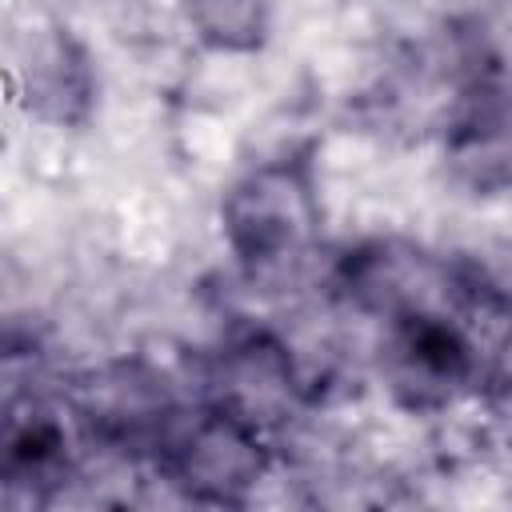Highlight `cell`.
Segmentation results:
<instances>
[{"mask_svg": "<svg viewBox=\"0 0 512 512\" xmlns=\"http://www.w3.org/2000/svg\"><path fill=\"white\" fill-rule=\"evenodd\" d=\"M320 188L308 152H284L236 176L220 200V232L248 272H280L320 236Z\"/></svg>", "mask_w": 512, "mask_h": 512, "instance_id": "1", "label": "cell"}, {"mask_svg": "<svg viewBox=\"0 0 512 512\" xmlns=\"http://www.w3.org/2000/svg\"><path fill=\"white\" fill-rule=\"evenodd\" d=\"M268 432L240 420L236 412L200 400L180 408L168 424L152 464L160 476L196 504H244L272 468Z\"/></svg>", "mask_w": 512, "mask_h": 512, "instance_id": "2", "label": "cell"}, {"mask_svg": "<svg viewBox=\"0 0 512 512\" xmlns=\"http://www.w3.org/2000/svg\"><path fill=\"white\" fill-rule=\"evenodd\" d=\"M340 296L380 320H396L408 312H484L488 292L480 280L420 244L408 240H368L340 256L336 264Z\"/></svg>", "mask_w": 512, "mask_h": 512, "instance_id": "3", "label": "cell"}, {"mask_svg": "<svg viewBox=\"0 0 512 512\" xmlns=\"http://www.w3.org/2000/svg\"><path fill=\"white\" fill-rule=\"evenodd\" d=\"M180 408L184 400L176 396L168 376L140 356L100 360L76 372L72 384L64 388L68 420L96 448L132 460H152Z\"/></svg>", "mask_w": 512, "mask_h": 512, "instance_id": "4", "label": "cell"}, {"mask_svg": "<svg viewBox=\"0 0 512 512\" xmlns=\"http://www.w3.org/2000/svg\"><path fill=\"white\" fill-rule=\"evenodd\" d=\"M480 344L460 312H408L384 320L380 380L408 412H444L480 384Z\"/></svg>", "mask_w": 512, "mask_h": 512, "instance_id": "5", "label": "cell"}, {"mask_svg": "<svg viewBox=\"0 0 512 512\" xmlns=\"http://www.w3.org/2000/svg\"><path fill=\"white\" fill-rule=\"evenodd\" d=\"M212 404L236 412L240 420L272 432L304 404V376L292 348L272 328H240L216 352L208 368Z\"/></svg>", "mask_w": 512, "mask_h": 512, "instance_id": "6", "label": "cell"}, {"mask_svg": "<svg viewBox=\"0 0 512 512\" xmlns=\"http://www.w3.org/2000/svg\"><path fill=\"white\" fill-rule=\"evenodd\" d=\"M68 480H76V452L64 408L24 384L0 392V484L48 496Z\"/></svg>", "mask_w": 512, "mask_h": 512, "instance_id": "7", "label": "cell"}, {"mask_svg": "<svg viewBox=\"0 0 512 512\" xmlns=\"http://www.w3.org/2000/svg\"><path fill=\"white\" fill-rule=\"evenodd\" d=\"M16 84L24 96V108L56 128H76L92 116L96 104V68L84 44L68 28H36L28 40Z\"/></svg>", "mask_w": 512, "mask_h": 512, "instance_id": "8", "label": "cell"}, {"mask_svg": "<svg viewBox=\"0 0 512 512\" xmlns=\"http://www.w3.org/2000/svg\"><path fill=\"white\" fill-rule=\"evenodd\" d=\"M448 160L456 176L476 192L504 188L508 176V116H504V84L496 72H476L452 132H448Z\"/></svg>", "mask_w": 512, "mask_h": 512, "instance_id": "9", "label": "cell"}, {"mask_svg": "<svg viewBox=\"0 0 512 512\" xmlns=\"http://www.w3.org/2000/svg\"><path fill=\"white\" fill-rule=\"evenodd\" d=\"M200 44L216 52H256L272 28V0H184Z\"/></svg>", "mask_w": 512, "mask_h": 512, "instance_id": "10", "label": "cell"}]
</instances>
